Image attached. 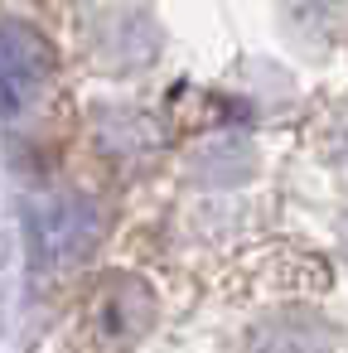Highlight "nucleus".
Returning a JSON list of instances; mask_svg holds the SVG:
<instances>
[{"label": "nucleus", "mask_w": 348, "mask_h": 353, "mask_svg": "<svg viewBox=\"0 0 348 353\" xmlns=\"http://www.w3.org/2000/svg\"><path fill=\"white\" fill-rule=\"evenodd\" d=\"M54 73V49L39 39V30L20 20H0V112L15 117Z\"/></svg>", "instance_id": "obj_1"}]
</instances>
